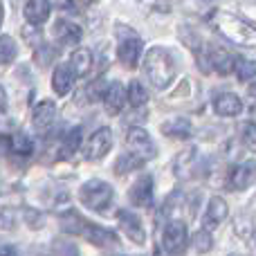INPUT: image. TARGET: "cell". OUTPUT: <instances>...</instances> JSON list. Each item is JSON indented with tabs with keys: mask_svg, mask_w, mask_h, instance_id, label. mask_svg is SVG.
<instances>
[{
	"mask_svg": "<svg viewBox=\"0 0 256 256\" xmlns=\"http://www.w3.org/2000/svg\"><path fill=\"white\" fill-rule=\"evenodd\" d=\"M250 94L256 97V81H254V84H250Z\"/></svg>",
	"mask_w": 256,
	"mask_h": 256,
	"instance_id": "33",
	"label": "cell"
},
{
	"mask_svg": "<svg viewBox=\"0 0 256 256\" xmlns=\"http://www.w3.org/2000/svg\"><path fill=\"white\" fill-rule=\"evenodd\" d=\"M144 72L153 88L164 90L171 86L173 76H176V61L164 48H150L144 56Z\"/></svg>",
	"mask_w": 256,
	"mask_h": 256,
	"instance_id": "2",
	"label": "cell"
},
{
	"mask_svg": "<svg viewBox=\"0 0 256 256\" xmlns=\"http://www.w3.org/2000/svg\"><path fill=\"white\" fill-rule=\"evenodd\" d=\"M162 132L166 137H176V140H186V137L194 132V126H191L189 120L184 117H176V120H168L162 124Z\"/></svg>",
	"mask_w": 256,
	"mask_h": 256,
	"instance_id": "19",
	"label": "cell"
},
{
	"mask_svg": "<svg viewBox=\"0 0 256 256\" xmlns=\"http://www.w3.org/2000/svg\"><path fill=\"white\" fill-rule=\"evenodd\" d=\"M196 160H198V155H196V148H184L176 158V162H173L176 176L182 178V180H184V178H189L191 171H194V166H196Z\"/></svg>",
	"mask_w": 256,
	"mask_h": 256,
	"instance_id": "21",
	"label": "cell"
},
{
	"mask_svg": "<svg viewBox=\"0 0 256 256\" xmlns=\"http://www.w3.org/2000/svg\"><path fill=\"white\" fill-rule=\"evenodd\" d=\"M50 0H27L25 4V18L30 25H43L50 18Z\"/></svg>",
	"mask_w": 256,
	"mask_h": 256,
	"instance_id": "16",
	"label": "cell"
},
{
	"mask_svg": "<svg viewBox=\"0 0 256 256\" xmlns=\"http://www.w3.org/2000/svg\"><path fill=\"white\" fill-rule=\"evenodd\" d=\"M7 108V94H4V90H2V86H0V112Z\"/></svg>",
	"mask_w": 256,
	"mask_h": 256,
	"instance_id": "31",
	"label": "cell"
},
{
	"mask_svg": "<svg viewBox=\"0 0 256 256\" xmlns=\"http://www.w3.org/2000/svg\"><path fill=\"white\" fill-rule=\"evenodd\" d=\"M212 22L218 30V34L225 36L227 40L240 45V48H256V27H252L248 20L234 16V14L216 12L212 16Z\"/></svg>",
	"mask_w": 256,
	"mask_h": 256,
	"instance_id": "1",
	"label": "cell"
},
{
	"mask_svg": "<svg viewBox=\"0 0 256 256\" xmlns=\"http://www.w3.org/2000/svg\"><path fill=\"white\" fill-rule=\"evenodd\" d=\"M186 238H189V234H186V225L182 220H171L166 222V227H164L162 232V248L166 254L171 256H178L184 252L186 248Z\"/></svg>",
	"mask_w": 256,
	"mask_h": 256,
	"instance_id": "4",
	"label": "cell"
},
{
	"mask_svg": "<svg viewBox=\"0 0 256 256\" xmlns=\"http://www.w3.org/2000/svg\"><path fill=\"white\" fill-rule=\"evenodd\" d=\"M112 148V132L110 128H99L86 142V160L94 162V160H102L104 155H108V150Z\"/></svg>",
	"mask_w": 256,
	"mask_h": 256,
	"instance_id": "6",
	"label": "cell"
},
{
	"mask_svg": "<svg viewBox=\"0 0 256 256\" xmlns=\"http://www.w3.org/2000/svg\"><path fill=\"white\" fill-rule=\"evenodd\" d=\"M144 166V160L142 158H137V155H132V153H126V155H122L120 160H117V164H115V171H117V176H126V173H132V171H137V168H142Z\"/></svg>",
	"mask_w": 256,
	"mask_h": 256,
	"instance_id": "25",
	"label": "cell"
},
{
	"mask_svg": "<svg viewBox=\"0 0 256 256\" xmlns=\"http://www.w3.org/2000/svg\"><path fill=\"white\" fill-rule=\"evenodd\" d=\"M81 135H84V128H81V126L72 128V130L68 132V135H66V142H63V148H61V155H63V158H72V155L79 150V146H81Z\"/></svg>",
	"mask_w": 256,
	"mask_h": 256,
	"instance_id": "24",
	"label": "cell"
},
{
	"mask_svg": "<svg viewBox=\"0 0 256 256\" xmlns=\"http://www.w3.org/2000/svg\"><path fill=\"white\" fill-rule=\"evenodd\" d=\"M117 220H120V230L124 232L132 243L142 245L146 240V232H144V227H142V220H140V216H137V214L128 212V209H120Z\"/></svg>",
	"mask_w": 256,
	"mask_h": 256,
	"instance_id": "7",
	"label": "cell"
},
{
	"mask_svg": "<svg viewBox=\"0 0 256 256\" xmlns=\"http://www.w3.org/2000/svg\"><path fill=\"white\" fill-rule=\"evenodd\" d=\"M54 34H56V38L61 40V43L66 45H74L81 40V27L76 25V22H70V20H58L56 25H54Z\"/></svg>",
	"mask_w": 256,
	"mask_h": 256,
	"instance_id": "18",
	"label": "cell"
},
{
	"mask_svg": "<svg viewBox=\"0 0 256 256\" xmlns=\"http://www.w3.org/2000/svg\"><path fill=\"white\" fill-rule=\"evenodd\" d=\"M194 245H196V250H198L200 254L209 252V250L214 248V238H212V234H209V230L196 232V234H194Z\"/></svg>",
	"mask_w": 256,
	"mask_h": 256,
	"instance_id": "28",
	"label": "cell"
},
{
	"mask_svg": "<svg viewBox=\"0 0 256 256\" xmlns=\"http://www.w3.org/2000/svg\"><path fill=\"white\" fill-rule=\"evenodd\" d=\"M245 14H248L252 20H256V4H248V7H245Z\"/></svg>",
	"mask_w": 256,
	"mask_h": 256,
	"instance_id": "32",
	"label": "cell"
},
{
	"mask_svg": "<svg viewBox=\"0 0 256 256\" xmlns=\"http://www.w3.org/2000/svg\"><path fill=\"white\" fill-rule=\"evenodd\" d=\"M117 56H120V61L124 63L126 68H135L142 56V40L137 38V36L124 38L120 43V48H117Z\"/></svg>",
	"mask_w": 256,
	"mask_h": 256,
	"instance_id": "15",
	"label": "cell"
},
{
	"mask_svg": "<svg viewBox=\"0 0 256 256\" xmlns=\"http://www.w3.org/2000/svg\"><path fill=\"white\" fill-rule=\"evenodd\" d=\"M243 144L248 146L252 153H256V124H245V128H243Z\"/></svg>",
	"mask_w": 256,
	"mask_h": 256,
	"instance_id": "29",
	"label": "cell"
},
{
	"mask_svg": "<svg viewBox=\"0 0 256 256\" xmlns=\"http://www.w3.org/2000/svg\"><path fill=\"white\" fill-rule=\"evenodd\" d=\"M130 202L137 204V207H148L153 202V178H137V182L130 186Z\"/></svg>",
	"mask_w": 256,
	"mask_h": 256,
	"instance_id": "12",
	"label": "cell"
},
{
	"mask_svg": "<svg viewBox=\"0 0 256 256\" xmlns=\"http://www.w3.org/2000/svg\"><path fill=\"white\" fill-rule=\"evenodd\" d=\"M70 68L74 72V76H84L90 72L92 68V52L88 48H76L72 52V58H70Z\"/></svg>",
	"mask_w": 256,
	"mask_h": 256,
	"instance_id": "20",
	"label": "cell"
},
{
	"mask_svg": "<svg viewBox=\"0 0 256 256\" xmlns=\"http://www.w3.org/2000/svg\"><path fill=\"white\" fill-rule=\"evenodd\" d=\"M79 200L92 212H104L112 200V186L106 180H88L79 189Z\"/></svg>",
	"mask_w": 256,
	"mask_h": 256,
	"instance_id": "3",
	"label": "cell"
},
{
	"mask_svg": "<svg viewBox=\"0 0 256 256\" xmlns=\"http://www.w3.org/2000/svg\"><path fill=\"white\" fill-rule=\"evenodd\" d=\"M0 256H16V250L12 245H0Z\"/></svg>",
	"mask_w": 256,
	"mask_h": 256,
	"instance_id": "30",
	"label": "cell"
},
{
	"mask_svg": "<svg viewBox=\"0 0 256 256\" xmlns=\"http://www.w3.org/2000/svg\"><path fill=\"white\" fill-rule=\"evenodd\" d=\"M9 150L27 158V155H32V150H34V144H32V140L25 135V132H16V135L9 137Z\"/></svg>",
	"mask_w": 256,
	"mask_h": 256,
	"instance_id": "23",
	"label": "cell"
},
{
	"mask_svg": "<svg viewBox=\"0 0 256 256\" xmlns=\"http://www.w3.org/2000/svg\"><path fill=\"white\" fill-rule=\"evenodd\" d=\"M54 120H56V104H54L52 99H43V102H38L34 106L32 122H34V126L38 128V130H45V128H50V126L54 124Z\"/></svg>",
	"mask_w": 256,
	"mask_h": 256,
	"instance_id": "13",
	"label": "cell"
},
{
	"mask_svg": "<svg viewBox=\"0 0 256 256\" xmlns=\"http://www.w3.org/2000/svg\"><path fill=\"white\" fill-rule=\"evenodd\" d=\"M236 66V56H232L225 50H212L209 54V70H216L218 74H232Z\"/></svg>",
	"mask_w": 256,
	"mask_h": 256,
	"instance_id": "17",
	"label": "cell"
},
{
	"mask_svg": "<svg viewBox=\"0 0 256 256\" xmlns=\"http://www.w3.org/2000/svg\"><path fill=\"white\" fill-rule=\"evenodd\" d=\"M214 110L220 117H236L243 112V102L234 92H220L214 99Z\"/></svg>",
	"mask_w": 256,
	"mask_h": 256,
	"instance_id": "10",
	"label": "cell"
},
{
	"mask_svg": "<svg viewBox=\"0 0 256 256\" xmlns=\"http://www.w3.org/2000/svg\"><path fill=\"white\" fill-rule=\"evenodd\" d=\"M126 146L130 148L132 155H137V158H142L144 162H148V160H153L155 155H158V148H155L153 140H150V135L144 130V128H130L126 135Z\"/></svg>",
	"mask_w": 256,
	"mask_h": 256,
	"instance_id": "5",
	"label": "cell"
},
{
	"mask_svg": "<svg viewBox=\"0 0 256 256\" xmlns=\"http://www.w3.org/2000/svg\"><path fill=\"white\" fill-rule=\"evenodd\" d=\"M74 72H72L70 63H61V66L54 68V74H52V88L58 97H66L68 92L72 90L74 86Z\"/></svg>",
	"mask_w": 256,
	"mask_h": 256,
	"instance_id": "14",
	"label": "cell"
},
{
	"mask_svg": "<svg viewBox=\"0 0 256 256\" xmlns=\"http://www.w3.org/2000/svg\"><path fill=\"white\" fill-rule=\"evenodd\" d=\"M254 178H256V162L254 160H248V162H240L232 168L227 184H230V189H234V191H243L252 184Z\"/></svg>",
	"mask_w": 256,
	"mask_h": 256,
	"instance_id": "8",
	"label": "cell"
},
{
	"mask_svg": "<svg viewBox=\"0 0 256 256\" xmlns=\"http://www.w3.org/2000/svg\"><path fill=\"white\" fill-rule=\"evenodd\" d=\"M227 214H230V207H227V202L220 198V196L209 198L207 212H204V230H216V227L227 218Z\"/></svg>",
	"mask_w": 256,
	"mask_h": 256,
	"instance_id": "11",
	"label": "cell"
},
{
	"mask_svg": "<svg viewBox=\"0 0 256 256\" xmlns=\"http://www.w3.org/2000/svg\"><path fill=\"white\" fill-rule=\"evenodd\" d=\"M2 16H4L2 14V0H0V25H2Z\"/></svg>",
	"mask_w": 256,
	"mask_h": 256,
	"instance_id": "34",
	"label": "cell"
},
{
	"mask_svg": "<svg viewBox=\"0 0 256 256\" xmlns=\"http://www.w3.org/2000/svg\"><path fill=\"white\" fill-rule=\"evenodd\" d=\"M126 102L135 108H142L146 102H148V92H146V88L140 84V81H130V84H128Z\"/></svg>",
	"mask_w": 256,
	"mask_h": 256,
	"instance_id": "22",
	"label": "cell"
},
{
	"mask_svg": "<svg viewBox=\"0 0 256 256\" xmlns=\"http://www.w3.org/2000/svg\"><path fill=\"white\" fill-rule=\"evenodd\" d=\"M16 40L12 36H0V66H7L16 58Z\"/></svg>",
	"mask_w": 256,
	"mask_h": 256,
	"instance_id": "27",
	"label": "cell"
},
{
	"mask_svg": "<svg viewBox=\"0 0 256 256\" xmlns=\"http://www.w3.org/2000/svg\"><path fill=\"white\" fill-rule=\"evenodd\" d=\"M234 72L240 81H252L256 76V61H252V58H236Z\"/></svg>",
	"mask_w": 256,
	"mask_h": 256,
	"instance_id": "26",
	"label": "cell"
},
{
	"mask_svg": "<svg viewBox=\"0 0 256 256\" xmlns=\"http://www.w3.org/2000/svg\"><path fill=\"white\" fill-rule=\"evenodd\" d=\"M50 2H52V0H50Z\"/></svg>",
	"mask_w": 256,
	"mask_h": 256,
	"instance_id": "35",
	"label": "cell"
},
{
	"mask_svg": "<svg viewBox=\"0 0 256 256\" xmlns=\"http://www.w3.org/2000/svg\"><path fill=\"white\" fill-rule=\"evenodd\" d=\"M102 102H104V106H106V110L110 112V115H120V112L124 110V106H126L124 86H122L120 81L108 84V88L104 90V94H102Z\"/></svg>",
	"mask_w": 256,
	"mask_h": 256,
	"instance_id": "9",
	"label": "cell"
}]
</instances>
